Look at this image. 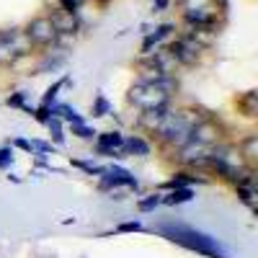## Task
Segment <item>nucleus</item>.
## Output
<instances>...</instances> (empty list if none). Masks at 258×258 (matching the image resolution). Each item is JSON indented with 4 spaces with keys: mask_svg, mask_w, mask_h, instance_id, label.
Returning <instances> with one entry per match:
<instances>
[{
    "mask_svg": "<svg viewBox=\"0 0 258 258\" xmlns=\"http://www.w3.org/2000/svg\"><path fill=\"white\" fill-rule=\"evenodd\" d=\"M158 232L163 235L165 240L176 243L186 250H194L199 255H207V258H230V253L217 243V238L202 232V230H194L188 225H176V222H165L158 227Z\"/></svg>",
    "mask_w": 258,
    "mask_h": 258,
    "instance_id": "obj_1",
    "label": "nucleus"
},
{
    "mask_svg": "<svg viewBox=\"0 0 258 258\" xmlns=\"http://www.w3.org/2000/svg\"><path fill=\"white\" fill-rule=\"evenodd\" d=\"M199 121H202V116L194 111V109H178V111H170V109H168V114L163 116L160 126L155 129V135H158L165 145L181 150V147L191 140V129L197 126Z\"/></svg>",
    "mask_w": 258,
    "mask_h": 258,
    "instance_id": "obj_2",
    "label": "nucleus"
},
{
    "mask_svg": "<svg viewBox=\"0 0 258 258\" xmlns=\"http://www.w3.org/2000/svg\"><path fill=\"white\" fill-rule=\"evenodd\" d=\"M126 98H129V103L140 106L142 111L145 109H165V106H170V96L158 91L153 83H142V80H137L132 88H129Z\"/></svg>",
    "mask_w": 258,
    "mask_h": 258,
    "instance_id": "obj_3",
    "label": "nucleus"
},
{
    "mask_svg": "<svg viewBox=\"0 0 258 258\" xmlns=\"http://www.w3.org/2000/svg\"><path fill=\"white\" fill-rule=\"evenodd\" d=\"M24 31H26V36H29V41H31L34 47H49V44H54V41H57V31H54V26H52L49 16H36V18H31L29 26H26Z\"/></svg>",
    "mask_w": 258,
    "mask_h": 258,
    "instance_id": "obj_4",
    "label": "nucleus"
},
{
    "mask_svg": "<svg viewBox=\"0 0 258 258\" xmlns=\"http://www.w3.org/2000/svg\"><path fill=\"white\" fill-rule=\"evenodd\" d=\"M165 49L176 57L178 64H197V62H199V52H204V49L197 44V41L188 39V36H178V39H173Z\"/></svg>",
    "mask_w": 258,
    "mask_h": 258,
    "instance_id": "obj_5",
    "label": "nucleus"
},
{
    "mask_svg": "<svg viewBox=\"0 0 258 258\" xmlns=\"http://www.w3.org/2000/svg\"><path fill=\"white\" fill-rule=\"evenodd\" d=\"M191 140L204 145V147H214V145H220V140H222V126L217 121H212V119H202L197 126L191 129Z\"/></svg>",
    "mask_w": 258,
    "mask_h": 258,
    "instance_id": "obj_6",
    "label": "nucleus"
},
{
    "mask_svg": "<svg viewBox=\"0 0 258 258\" xmlns=\"http://www.w3.org/2000/svg\"><path fill=\"white\" fill-rule=\"evenodd\" d=\"M0 36H3L8 44L13 47L16 57H26V54H31V49H34V44L29 41V36H26L24 29H3V31H0Z\"/></svg>",
    "mask_w": 258,
    "mask_h": 258,
    "instance_id": "obj_7",
    "label": "nucleus"
},
{
    "mask_svg": "<svg viewBox=\"0 0 258 258\" xmlns=\"http://www.w3.org/2000/svg\"><path fill=\"white\" fill-rule=\"evenodd\" d=\"M173 31H176V24H160V26H155V31H147L145 39H142V47H140L142 57H147L150 52H153V49L160 44V41H165Z\"/></svg>",
    "mask_w": 258,
    "mask_h": 258,
    "instance_id": "obj_8",
    "label": "nucleus"
},
{
    "mask_svg": "<svg viewBox=\"0 0 258 258\" xmlns=\"http://www.w3.org/2000/svg\"><path fill=\"white\" fill-rule=\"evenodd\" d=\"M49 21H52V26H54V31L57 34H78V29H80V18L78 16H73V13H62V11H52V16H49Z\"/></svg>",
    "mask_w": 258,
    "mask_h": 258,
    "instance_id": "obj_9",
    "label": "nucleus"
},
{
    "mask_svg": "<svg viewBox=\"0 0 258 258\" xmlns=\"http://www.w3.org/2000/svg\"><path fill=\"white\" fill-rule=\"evenodd\" d=\"M150 59H153L155 70H158L160 75H176V70H178L176 57L170 54L165 47H163V49H158V52H150Z\"/></svg>",
    "mask_w": 258,
    "mask_h": 258,
    "instance_id": "obj_10",
    "label": "nucleus"
},
{
    "mask_svg": "<svg viewBox=\"0 0 258 258\" xmlns=\"http://www.w3.org/2000/svg\"><path fill=\"white\" fill-rule=\"evenodd\" d=\"M168 109L170 106H165V109H145L137 116V124L145 129V132H155V129L160 126V121H163V116L168 114Z\"/></svg>",
    "mask_w": 258,
    "mask_h": 258,
    "instance_id": "obj_11",
    "label": "nucleus"
},
{
    "mask_svg": "<svg viewBox=\"0 0 258 258\" xmlns=\"http://www.w3.org/2000/svg\"><path fill=\"white\" fill-rule=\"evenodd\" d=\"M116 186H129V188H137L140 183H137V178L132 176V173H126V176H114V173H106L101 176V188L106 191V188H116Z\"/></svg>",
    "mask_w": 258,
    "mask_h": 258,
    "instance_id": "obj_12",
    "label": "nucleus"
},
{
    "mask_svg": "<svg viewBox=\"0 0 258 258\" xmlns=\"http://www.w3.org/2000/svg\"><path fill=\"white\" fill-rule=\"evenodd\" d=\"M124 153L126 155H140V158H147L150 155V142L142 140V137H124Z\"/></svg>",
    "mask_w": 258,
    "mask_h": 258,
    "instance_id": "obj_13",
    "label": "nucleus"
},
{
    "mask_svg": "<svg viewBox=\"0 0 258 258\" xmlns=\"http://www.w3.org/2000/svg\"><path fill=\"white\" fill-rule=\"evenodd\" d=\"M96 147H109V150H121L124 153V137L121 132H101L96 135Z\"/></svg>",
    "mask_w": 258,
    "mask_h": 258,
    "instance_id": "obj_14",
    "label": "nucleus"
},
{
    "mask_svg": "<svg viewBox=\"0 0 258 258\" xmlns=\"http://www.w3.org/2000/svg\"><path fill=\"white\" fill-rule=\"evenodd\" d=\"M238 153H240L243 160L255 163V160H258V135H248V137L238 145Z\"/></svg>",
    "mask_w": 258,
    "mask_h": 258,
    "instance_id": "obj_15",
    "label": "nucleus"
},
{
    "mask_svg": "<svg viewBox=\"0 0 258 258\" xmlns=\"http://www.w3.org/2000/svg\"><path fill=\"white\" fill-rule=\"evenodd\" d=\"M191 199H194V191H191L188 186H183V188H170L168 197H160V204L176 207V204H186V202H191Z\"/></svg>",
    "mask_w": 258,
    "mask_h": 258,
    "instance_id": "obj_16",
    "label": "nucleus"
},
{
    "mask_svg": "<svg viewBox=\"0 0 258 258\" xmlns=\"http://www.w3.org/2000/svg\"><path fill=\"white\" fill-rule=\"evenodd\" d=\"M235 188H238V199L248 209H255V186H253V181L250 183H240V186H235Z\"/></svg>",
    "mask_w": 258,
    "mask_h": 258,
    "instance_id": "obj_17",
    "label": "nucleus"
},
{
    "mask_svg": "<svg viewBox=\"0 0 258 258\" xmlns=\"http://www.w3.org/2000/svg\"><path fill=\"white\" fill-rule=\"evenodd\" d=\"M238 106L243 109V114H245V116H255V111H258V93H255V91L245 93V96L238 101Z\"/></svg>",
    "mask_w": 258,
    "mask_h": 258,
    "instance_id": "obj_18",
    "label": "nucleus"
},
{
    "mask_svg": "<svg viewBox=\"0 0 258 258\" xmlns=\"http://www.w3.org/2000/svg\"><path fill=\"white\" fill-rule=\"evenodd\" d=\"M62 64H64V54H62V52H57V54H47L44 62L39 64V73H36V75L47 73V70H57V68H62Z\"/></svg>",
    "mask_w": 258,
    "mask_h": 258,
    "instance_id": "obj_19",
    "label": "nucleus"
},
{
    "mask_svg": "<svg viewBox=\"0 0 258 258\" xmlns=\"http://www.w3.org/2000/svg\"><path fill=\"white\" fill-rule=\"evenodd\" d=\"M68 83H70V78H59L57 83H52L47 88V93H44V106H52L57 101V93L62 91V85H68Z\"/></svg>",
    "mask_w": 258,
    "mask_h": 258,
    "instance_id": "obj_20",
    "label": "nucleus"
},
{
    "mask_svg": "<svg viewBox=\"0 0 258 258\" xmlns=\"http://www.w3.org/2000/svg\"><path fill=\"white\" fill-rule=\"evenodd\" d=\"M18 57H16V52H13V47L8 44V41L0 36V64H13Z\"/></svg>",
    "mask_w": 258,
    "mask_h": 258,
    "instance_id": "obj_21",
    "label": "nucleus"
},
{
    "mask_svg": "<svg viewBox=\"0 0 258 258\" xmlns=\"http://www.w3.org/2000/svg\"><path fill=\"white\" fill-rule=\"evenodd\" d=\"M111 111V103L106 101L103 96H96V101H93V116H106Z\"/></svg>",
    "mask_w": 258,
    "mask_h": 258,
    "instance_id": "obj_22",
    "label": "nucleus"
},
{
    "mask_svg": "<svg viewBox=\"0 0 258 258\" xmlns=\"http://www.w3.org/2000/svg\"><path fill=\"white\" fill-rule=\"evenodd\" d=\"M73 135H78L80 140H96L98 132H96V129H91L88 124H75L73 126Z\"/></svg>",
    "mask_w": 258,
    "mask_h": 258,
    "instance_id": "obj_23",
    "label": "nucleus"
},
{
    "mask_svg": "<svg viewBox=\"0 0 258 258\" xmlns=\"http://www.w3.org/2000/svg\"><path fill=\"white\" fill-rule=\"evenodd\" d=\"M47 124H49V129H52V140H54L57 145H64V135H62V124H59V119L52 116Z\"/></svg>",
    "mask_w": 258,
    "mask_h": 258,
    "instance_id": "obj_24",
    "label": "nucleus"
},
{
    "mask_svg": "<svg viewBox=\"0 0 258 258\" xmlns=\"http://www.w3.org/2000/svg\"><path fill=\"white\" fill-rule=\"evenodd\" d=\"M158 204H160V194H153V197H147V199H140V202H137L140 212H150V209H155Z\"/></svg>",
    "mask_w": 258,
    "mask_h": 258,
    "instance_id": "obj_25",
    "label": "nucleus"
},
{
    "mask_svg": "<svg viewBox=\"0 0 258 258\" xmlns=\"http://www.w3.org/2000/svg\"><path fill=\"white\" fill-rule=\"evenodd\" d=\"M140 230H142V222H137V220H132V222H121V225L114 227L116 235H121V232H140Z\"/></svg>",
    "mask_w": 258,
    "mask_h": 258,
    "instance_id": "obj_26",
    "label": "nucleus"
},
{
    "mask_svg": "<svg viewBox=\"0 0 258 258\" xmlns=\"http://www.w3.org/2000/svg\"><path fill=\"white\" fill-rule=\"evenodd\" d=\"M41 153V155H47V153H54V147L49 142H41V140H31V153Z\"/></svg>",
    "mask_w": 258,
    "mask_h": 258,
    "instance_id": "obj_27",
    "label": "nucleus"
},
{
    "mask_svg": "<svg viewBox=\"0 0 258 258\" xmlns=\"http://www.w3.org/2000/svg\"><path fill=\"white\" fill-rule=\"evenodd\" d=\"M57 3H59V11L62 13H73V16H78V3H75V0H57Z\"/></svg>",
    "mask_w": 258,
    "mask_h": 258,
    "instance_id": "obj_28",
    "label": "nucleus"
},
{
    "mask_svg": "<svg viewBox=\"0 0 258 258\" xmlns=\"http://www.w3.org/2000/svg\"><path fill=\"white\" fill-rule=\"evenodd\" d=\"M11 163H13V150L3 147V150H0V168H8Z\"/></svg>",
    "mask_w": 258,
    "mask_h": 258,
    "instance_id": "obj_29",
    "label": "nucleus"
},
{
    "mask_svg": "<svg viewBox=\"0 0 258 258\" xmlns=\"http://www.w3.org/2000/svg\"><path fill=\"white\" fill-rule=\"evenodd\" d=\"M168 6H170V0H153V11H155V13L168 11Z\"/></svg>",
    "mask_w": 258,
    "mask_h": 258,
    "instance_id": "obj_30",
    "label": "nucleus"
},
{
    "mask_svg": "<svg viewBox=\"0 0 258 258\" xmlns=\"http://www.w3.org/2000/svg\"><path fill=\"white\" fill-rule=\"evenodd\" d=\"M13 145L21 147V150H26V153H31V142H29V140H21V137H18V140H13Z\"/></svg>",
    "mask_w": 258,
    "mask_h": 258,
    "instance_id": "obj_31",
    "label": "nucleus"
},
{
    "mask_svg": "<svg viewBox=\"0 0 258 258\" xmlns=\"http://www.w3.org/2000/svg\"><path fill=\"white\" fill-rule=\"evenodd\" d=\"M75 3H78V8H83L85 3H88V0H75Z\"/></svg>",
    "mask_w": 258,
    "mask_h": 258,
    "instance_id": "obj_32",
    "label": "nucleus"
}]
</instances>
